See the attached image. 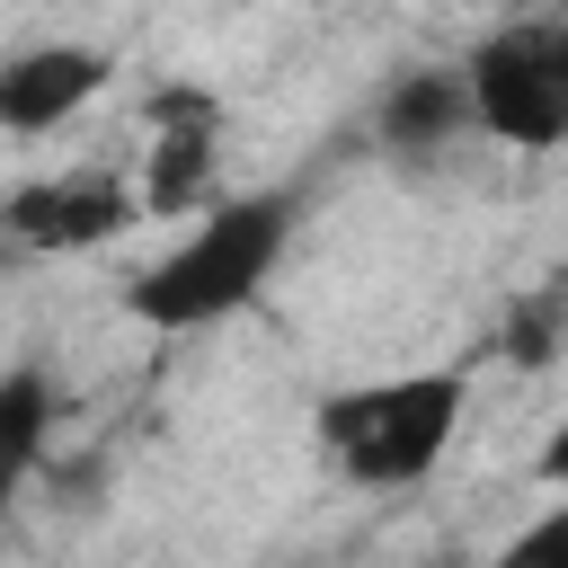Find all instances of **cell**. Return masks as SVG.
Wrapping results in <instances>:
<instances>
[{"label":"cell","instance_id":"7a4b0ae2","mask_svg":"<svg viewBox=\"0 0 568 568\" xmlns=\"http://www.w3.org/2000/svg\"><path fill=\"white\" fill-rule=\"evenodd\" d=\"M462 417H470V373L462 364H417V373H373V382L328 390L311 408V435H320L337 479L417 488L462 444Z\"/></svg>","mask_w":568,"mask_h":568},{"label":"cell","instance_id":"8992f818","mask_svg":"<svg viewBox=\"0 0 568 568\" xmlns=\"http://www.w3.org/2000/svg\"><path fill=\"white\" fill-rule=\"evenodd\" d=\"M106 80H115V53H106V44H71V36L18 44V53L0 62V124H9L18 142H44V133H62Z\"/></svg>","mask_w":568,"mask_h":568},{"label":"cell","instance_id":"9c48e42d","mask_svg":"<svg viewBox=\"0 0 568 568\" xmlns=\"http://www.w3.org/2000/svg\"><path fill=\"white\" fill-rule=\"evenodd\" d=\"M53 444V373L44 364H9L0 373V470L27 479Z\"/></svg>","mask_w":568,"mask_h":568},{"label":"cell","instance_id":"30bf717a","mask_svg":"<svg viewBox=\"0 0 568 568\" xmlns=\"http://www.w3.org/2000/svg\"><path fill=\"white\" fill-rule=\"evenodd\" d=\"M479 568H568V497H550L506 550H488Z\"/></svg>","mask_w":568,"mask_h":568},{"label":"cell","instance_id":"52a82bcc","mask_svg":"<svg viewBox=\"0 0 568 568\" xmlns=\"http://www.w3.org/2000/svg\"><path fill=\"white\" fill-rule=\"evenodd\" d=\"M462 133H479V106H470V71L462 62H417V71H390L382 98H373V142L390 160H435L453 151Z\"/></svg>","mask_w":568,"mask_h":568},{"label":"cell","instance_id":"277c9868","mask_svg":"<svg viewBox=\"0 0 568 568\" xmlns=\"http://www.w3.org/2000/svg\"><path fill=\"white\" fill-rule=\"evenodd\" d=\"M0 222H9V240L27 257H80V248H106L133 222H151V204L115 169H53V178H18Z\"/></svg>","mask_w":568,"mask_h":568},{"label":"cell","instance_id":"ba28073f","mask_svg":"<svg viewBox=\"0 0 568 568\" xmlns=\"http://www.w3.org/2000/svg\"><path fill=\"white\" fill-rule=\"evenodd\" d=\"M497 364H515V373H541L559 346H568V275H550V284H524L506 311H497Z\"/></svg>","mask_w":568,"mask_h":568},{"label":"cell","instance_id":"6da1fadb","mask_svg":"<svg viewBox=\"0 0 568 568\" xmlns=\"http://www.w3.org/2000/svg\"><path fill=\"white\" fill-rule=\"evenodd\" d=\"M293 231H302V195L293 186H248V195L204 204L142 275H124V320H142L151 337H186V328L240 320L275 284Z\"/></svg>","mask_w":568,"mask_h":568},{"label":"cell","instance_id":"3957f363","mask_svg":"<svg viewBox=\"0 0 568 568\" xmlns=\"http://www.w3.org/2000/svg\"><path fill=\"white\" fill-rule=\"evenodd\" d=\"M470 106L479 133L506 151H559L568 142V9H524L488 27L470 53Z\"/></svg>","mask_w":568,"mask_h":568},{"label":"cell","instance_id":"8fae6325","mask_svg":"<svg viewBox=\"0 0 568 568\" xmlns=\"http://www.w3.org/2000/svg\"><path fill=\"white\" fill-rule=\"evenodd\" d=\"M532 479H541L550 497H568V417L541 435V453H532Z\"/></svg>","mask_w":568,"mask_h":568},{"label":"cell","instance_id":"5b68a950","mask_svg":"<svg viewBox=\"0 0 568 568\" xmlns=\"http://www.w3.org/2000/svg\"><path fill=\"white\" fill-rule=\"evenodd\" d=\"M213 160H222V98L195 89V80L151 89V106H142V169H133L142 204L151 213H204V204H222L213 195Z\"/></svg>","mask_w":568,"mask_h":568}]
</instances>
